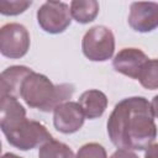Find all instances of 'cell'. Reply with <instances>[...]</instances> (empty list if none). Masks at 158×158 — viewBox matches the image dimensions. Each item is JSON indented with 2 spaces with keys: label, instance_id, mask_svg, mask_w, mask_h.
Returning <instances> with one entry per match:
<instances>
[{
  "label": "cell",
  "instance_id": "obj_1",
  "mask_svg": "<svg viewBox=\"0 0 158 158\" xmlns=\"http://www.w3.org/2000/svg\"><path fill=\"white\" fill-rule=\"evenodd\" d=\"M106 130L115 147L146 151L157 137V125L148 99L131 96L118 101L109 116Z\"/></svg>",
  "mask_w": 158,
  "mask_h": 158
},
{
  "label": "cell",
  "instance_id": "obj_2",
  "mask_svg": "<svg viewBox=\"0 0 158 158\" xmlns=\"http://www.w3.org/2000/svg\"><path fill=\"white\" fill-rule=\"evenodd\" d=\"M0 128L10 146L28 151L53 139L47 127L26 117V109L17 98L0 96Z\"/></svg>",
  "mask_w": 158,
  "mask_h": 158
},
{
  "label": "cell",
  "instance_id": "obj_3",
  "mask_svg": "<svg viewBox=\"0 0 158 158\" xmlns=\"http://www.w3.org/2000/svg\"><path fill=\"white\" fill-rule=\"evenodd\" d=\"M74 90L75 88L73 84H53L44 74L32 72L21 84L20 98L23 99L27 106L49 112L58 105L69 101Z\"/></svg>",
  "mask_w": 158,
  "mask_h": 158
},
{
  "label": "cell",
  "instance_id": "obj_4",
  "mask_svg": "<svg viewBox=\"0 0 158 158\" xmlns=\"http://www.w3.org/2000/svg\"><path fill=\"white\" fill-rule=\"evenodd\" d=\"M81 51L91 62L109 60L115 52V36L112 31L102 25L93 26L83 36Z\"/></svg>",
  "mask_w": 158,
  "mask_h": 158
},
{
  "label": "cell",
  "instance_id": "obj_5",
  "mask_svg": "<svg viewBox=\"0 0 158 158\" xmlns=\"http://www.w3.org/2000/svg\"><path fill=\"white\" fill-rule=\"evenodd\" d=\"M40 27L51 35L64 32L72 23L70 6L63 1H46L37 10Z\"/></svg>",
  "mask_w": 158,
  "mask_h": 158
},
{
  "label": "cell",
  "instance_id": "obj_6",
  "mask_svg": "<svg viewBox=\"0 0 158 158\" xmlns=\"http://www.w3.org/2000/svg\"><path fill=\"white\" fill-rule=\"evenodd\" d=\"M31 40L27 28L17 22L5 23L0 30V53L10 59L26 56Z\"/></svg>",
  "mask_w": 158,
  "mask_h": 158
},
{
  "label": "cell",
  "instance_id": "obj_7",
  "mask_svg": "<svg viewBox=\"0 0 158 158\" xmlns=\"http://www.w3.org/2000/svg\"><path fill=\"white\" fill-rule=\"evenodd\" d=\"M85 115L79 102L69 100L53 110V125L60 133L70 135L79 131L83 127Z\"/></svg>",
  "mask_w": 158,
  "mask_h": 158
},
{
  "label": "cell",
  "instance_id": "obj_8",
  "mask_svg": "<svg viewBox=\"0 0 158 158\" xmlns=\"http://www.w3.org/2000/svg\"><path fill=\"white\" fill-rule=\"evenodd\" d=\"M130 27L141 33H147L158 27V2L136 1L130 6Z\"/></svg>",
  "mask_w": 158,
  "mask_h": 158
},
{
  "label": "cell",
  "instance_id": "obj_9",
  "mask_svg": "<svg viewBox=\"0 0 158 158\" xmlns=\"http://www.w3.org/2000/svg\"><path fill=\"white\" fill-rule=\"evenodd\" d=\"M149 58L147 54L135 47L122 48L112 59V67L117 73H121L128 78L137 79L142 70V67Z\"/></svg>",
  "mask_w": 158,
  "mask_h": 158
},
{
  "label": "cell",
  "instance_id": "obj_10",
  "mask_svg": "<svg viewBox=\"0 0 158 158\" xmlns=\"http://www.w3.org/2000/svg\"><path fill=\"white\" fill-rule=\"evenodd\" d=\"M33 70L26 65H11L0 75V96H20L21 84Z\"/></svg>",
  "mask_w": 158,
  "mask_h": 158
},
{
  "label": "cell",
  "instance_id": "obj_11",
  "mask_svg": "<svg viewBox=\"0 0 158 158\" xmlns=\"http://www.w3.org/2000/svg\"><path fill=\"white\" fill-rule=\"evenodd\" d=\"M79 105L81 106L86 118H99L107 107V96L98 89H89L80 95Z\"/></svg>",
  "mask_w": 158,
  "mask_h": 158
},
{
  "label": "cell",
  "instance_id": "obj_12",
  "mask_svg": "<svg viewBox=\"0 0 158 158\" xmlns=\"http://www.w3.org/2000/svg\"><path fill=\"white\" fill-rule=\"evenodd\" d=\"M99 2L96 0H73L70 2L72 17L78 23H89L94 21L99 14Z\"/></svg>",
  "mask_w": 158,
  "mask_h": 158
},
{
  "label": "cell",
  "instance_id": "obj_13",
  "mask_svg": "<svg viewBox=\"0 0 158 158\" xmlns=\"http://www.w3.org/2000/svg\"><path fill=\"white\" fill-rule=\"evenodd\" d=\"M38 158H75V154L68 144L51 139L40 147Z\"/></svg>",
  "mask_w": 158,
  "mask_h": 158
},
{
  "label": "cell",
  "instance_id": "obj_14",
  "mask_svg": "<svg viewBox=\"0 0 158 158\" xmlns=\"http://www.w3.org/2000/svg\"><path fill=\"white\" fill-rule=\"evenodd\" d=\"M139 84L148 90L158 89V58L148 59L138 75Z\"/></svg>",
  "mask_w": 158,
  "mask_h": 158
},
{
  "label": "cell",
  "instance_id": "obj_15",
  "mask_svg": "<svg viewBox=\"0 0 158 158\" xmlns=\"http://www.w3.org/2000/svg\"><path fill=\"white\" fill-rule=\"evenodd\" d=\"M32 5L31 0H1L0 1V14L5 16H16L25 12Z\"/></svg>",
  "mask_w": 158,
  "mask_h": 158
},
{
  "label": "cell",
  "instance_id": "obj_16",
  "mask_svg": "<svg viewBox=\"0 0 158 158\" xmlns=\"http://www.w3.org/2000/svg\"><path fill=\"white\" fill-rule=\"evenodd\" d=\"M75 158H107V153L100 143L90 142L83 144L78 149Z\"/></svg>",
  "mask_w": 158,
  "mask_h": 158
},
{
  "label": "cell",
  "instance_id": "obj_17",
  "mask_svg": "<svg viewBox=\"0 0 158 158\" xmlns=\"http://www.w3.org/2000/svg\"><path fill=\"white\" fill-rule=\"evenodd\" d=\"M110 158H139L135 152L132 151H128V149H121L118 148L117 151H115Z\"/></svg>",
  "mask_w": 158,
  "mask_h": 158
},
{
  "label": "cell",
  "instance_id": "obj_18",
  "mask_svg": "<svg viewBox=\"0 0 158 158\" xmlns=\"http://www.w3.org/2000/svg\"><path fill=\"white\" fill-rule=\"evenodd\" d=\"M144 158H158V143L151 144L146 152H144Z\"/></svg>",
  "mask_w": 158,
  "mask_h": 158
},
{
  "label": "cell",
  "instance_id": "obj_19",
  "mask_svg": "<svg viewBox=\"0 0 158 158\" xmlns=\"http://www.w3.org/2000/svg\"><path fill=\"white\" fill-rule=\"evenodd\" d=\"M151 106H152V111H153V115L158 118V95L153 96L152 99V102H151Z\"/></svg>",
  "mask_w": 158,
  "mask_h": 158
},
{
  "label": "cell",
  "instance_id": "obj_20",
  "mask_svg": "<svg viewBox=\"0 0 158 158\" xmlns=\"http://www.w3.org/2000/svg\"><path fill=\"white\" fill-rule=\"evenodd\" d=\"M1 158H23V157H20V156H17V154H15V153H5V154H2V157Z\"/></svg>",
  "mask_w": 158,
  "mask_h": 158
}]
</instances>
